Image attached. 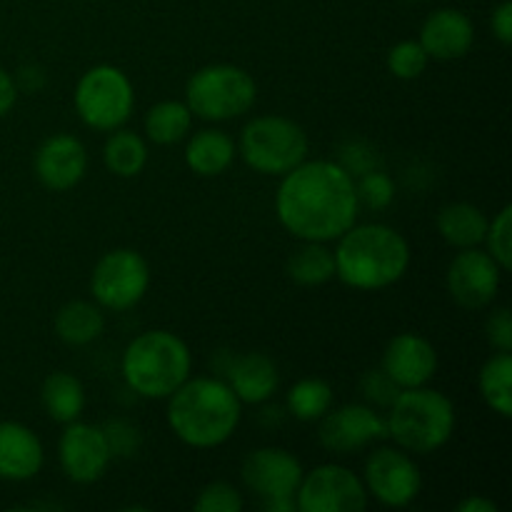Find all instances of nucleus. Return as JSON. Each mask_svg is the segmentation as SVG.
<instances>
[{
	"label": "nucleus",
	"mask_w": 512,
	"mask_h": 512,
	"mask_svg": "<svg viewBox=\"0 0 512 512\" xmlns=\"http://www.w3.org/2000/svg\"><path fill=\"white\" fill-rule=\"evenodd\" d=\"M58 460L65 478L78 485H90L108 473L113 453L100 425L73 420L60 435Z\"/></svg>",
	"instance_id": "4468645a"
},
{
	"label": "nucleus",
	"mask_w": 512,
	"mask_h": 512,
	"mask_svg": "<svg viewBox=\"0 0 512 512\" xmlns=\"http://www.w3.org/2000/svg\"><path fill=\"white\" fill-rule=\"evenodd\" d=\"M388 438L398 448L415 455L438 453L455 433V405L440 390L420 388L400 390L388 408Z\"/></svg>",
	"instance_id": "39448f33"
},
{
	"label": "nucleus",
	"mask_w": 512,
	"mask_h": 512,
	"mask_svg": "<svg viewBox=\"0 0 512 512\" xmlns=\"http://www.w3.org/2000/svg\"><path fill=\"white\" fill-rule=\"evenodd\" d=\"M15 100H18V83H15L13 75L0 65V118L13 110Z\"/></svg>",
	"instance_id": "4c0bfd02"
},
{
	"label": "nucleus",
	"mask_w": 512,
	"mask_h": 512,
	"mask_svg": "<svg viewBox=\"0 0 512 512\" xmlns=\"http://www.w3.org/2000/svg\"><path fill=\"white\" fill-rule=\"evenodd\" d=\"M288 278L303 288H318L335 278V255L325 243L303 240L298 250L288 258Z\"/></svg>",
	"instance_id": "393cba45"
},
{
	"label": "nucleus",
	"mask_w": 512,
	"mask_h": 512,
	"mask_svg": "<svg viewBox=\"0 0 512 512\" xmlns=\"http://www.w3.org/2000/svg\"><path fill=\"white\" fill-rule=\"evenodd\" d=\"M380 368L400 390L420 388L428 385L438 370V350L423 335L400 333L385 345Z\"/></svg>",
	"instance_id": "f3484780"
},
{
	"label": "nucleus",
	"mask_w": 512,
	"mask_h": 512,
	"mask_svg": "<svg viewBox=\"0 0 512 512\" xmlns=\"http://www.w3.org/2000/svg\"><path fill=\"white\" fill-rule=\"evenodd\" d=\"M360 390H363V395L368 403L383 405V408H390V403H393L400 393L398 385H395L393 380L383 373V368L368 370V373L363 375V380H360Z\"/></svg>",
	"instance_id": "72a5a7b5"
},
{
	"label": "nucleus",
	"mask_w": 512,
	"mask_h": 512,
	"mask_svg": "<svg viewBox=\"0 0 512 512\" xmlns=\"http://www.w3.org/2000/svg\"><path fill=\"white\" fill-rule=\"evenodd\" d=\"M318 438L330 453L353 455L368 445L388 440V423L370 405L348 403L338 410H328L320 418Z\"/></svg>",
	"instance_id": "ddd939ff"
},
{
	"label": "nucleus",
	"mask_w": 512,
	"mask_h": 512,
	"mask_svg": "<svg viewBox=\"0 0 512 512\" xmlns=\"http://www.w3.org/2000/svg\"><path fill=\"white\" fill-rule=\"evenodd\" d=\"M505 270L493 260L488 250L463 248L448 265V293L460 308L480 310L488 308L498 298L500 280Z\"/></svg>",
	"instance_id": "f8f14e48"
},
{
	"label": "nucleus",
	"mask_w": 512,
	"mask_h": 512,
	"mask_svg": "<svg viewBox=\"0 0 512 512\" xmlns=\"http://www.w3.org/2000/svg\"><path fill=\"white\" fill-rule=\"evenodd\" d=\"M490 28H493V35L500 40V43L503 45L512 43V3L510 0H503V3L493 10Z\"/></svg>",
	"instance_id": "e433bc0d"
},
{
	"label": "nucleus",
	"mask_w": 512,
	"mask_h": 512,
	"mask_svg": "<svg viewBox=\"0 0 512 512\" xmlns=\"http://www.w3.org/2000/svg\"><path fill=\"white\" fill-rule=\"evenodd\" d=\"M488 215L473 203H450L438 213V233L450 248H478L488 233Z\"/></svg>",
	"instance_id": "4be33fe9"
},
{
	"label": "nucleus",
	"mask_w": 512,
	"mask_h": 512,
	"mask_svg": "<svg viewBox=\"0 0 512 512\" xmlns=\"http://www.w3.org/2000/svg\"><path fill=\"white\" fill-rule=\"evenodd\" d=\"M240 475H243L245 488L253 490L260 503H268V500L285 498L295 500L305 470L290 450L268 445V448H258L245 455Z\"/></svg>",
	"instance_id": "2eb2a0df"
},
{
	"label": "nucleus",
	"mask_w": 512,
	"mask_h": 512,
	"mask_svg": "<svg viewBox=\"0 0 512 512\" xmlns=\"http://www.w3.org/2000/svg\"><path fill=\"white\" fill-rule=\"evenodd\" d=\"M53 328L65 345H73V348L88 345L103 335V308L98 303H88V300H70L55 313Z\"/></svg>",
	"instance_id": "5701e85b"
},
{
	"label": "nucleus",
	"mask_w": 512,
	"mask_h": 512,
	"mask_svg": "<svg viewBox=\"0 0 512 512\" xmlns=\"http://www.w3.org/2000/svg\"><path fill=\"white\" fill-rule=\"evenodd\" d=\"M150 288L148 260L133 248H115L95 263L90 293L95 303L113 313L135 308Z\"/></svg>",
	"instance_id": "1a4fd4ad"
},
{
	"label": "nucleus",
	"mask_w": 512,
	"mask_h": 512,
	"mask_svg": "<svg viewBox=\"0 0 512 512\" xmlns=\"http://www.w3.org/2000/svg\"><path fill=\"white\" fill-rule=\"evenodd\" d=\"M225 383L238 395L240 403L260 405L273 398L278 390V365L265 353H243L230 360L225 370Z\"/></svg>",
	"instance_id": "aec40b11"
},
{
	"label": "nucleus",
	"mask_w": 512,
	"mask_h": 512,
	"mask_svg": "<svg viewBox=\"0 0 512 512\" xmlns=\"http://www.w3.org/2000/svg\"><path fill=\"white\" fill-rule=\"evenodd\" d=\"M258 100L253 75L240 65L213 63L195 70L185 85V103L190 113L210 123H225L250 113Z\"/></svg>",
	"instance_id": "423d86ee"
},
{
	"label": "nucleus",
	"mask_w": 512,
	"mask_h": 512,
	"mask_svg": "<svg viewBox=\"0 0 512 512\" xmlns=\"http://www.w3.org/2000/svg\"><path fill=\"white\" fill-rule=\"evenodd\" d=\"M103 160L105 168L118 178H135L148 165V145L133 130L115 128L105 140Z\"/></svg>",
	"instance_id": "a878e982"
},
{
	"label": "nucleus",
	"mask_w": 512,
	"mask_h": 512,
	"mask_svg": "<svg viewBox=\"0 0 512 512\" xmlns=\"http://www.w3.org/2000/svg\"><path fill=\"white\" fill-rule=\"evenodd\" d=\"M75 110L88 128L110 133L123 128L135 108L133 83L115 65H93L80 75L73 93Z\"/></svg>",
	"instance_id": "6e6552de"
},
{
	"label": "nucleus",
	"mask_w": 512,
	"mask_h": 512,
	"mask_svg": "<svg viewBox=\"0 0 512 512\" xmlns=\"http://www.w3.org/2000/svg\"><path fill=\"white\" fill-rule=\"evenodd\" d=\"M333 385L323 378H303L288 390V410L303 423H315L333 408Z\"/></svg>",
	"instance_id": "c85d7f7f"
},
{
	"label": "nucleus",
	"mask_w": 512,
	"mask_h": 512,
	"mask_svg": "<svg viewBox=\"0 0 512 512\" xmlns=\"http://www.w3.org/2000/svg\"><path fill=\"white\" fill-rule=\"evenodd\" d=\"M310 140L303 125L285 115H260L240 133L238 153L260 175H280L308 158Z\"/></svg>",
	"instance_id": "0eeeda50"
},
{
	"label": "nucleus",
	"mask_w": 512,
	"mask_h": 512,
	"mask_svg": "<svg viewBox=\"0 0 512 512\" xmlns=\"http://www.w3.org/2000/svg\"><path fill=\"white\" fill-rule=\"evenodd\" d=\"M483 243H488V253L493 255L495 263L503 270H510L512 265V208L503 205L498 215L488 223Z\"/></svg>",
	"instance_id": "2f4dec72"
},
{
	"label": "nucleus",
	"mask_w": 512,
	"mask_h": 512,
	"mask_svg": "<svg viewBox=\"0 0 512 512\" xmlns=\"http://www.w3.org/2000/svg\"><path fill=\"white\" fill-rule=\"evenodd\" d=\"M358 203L370 210H385L395 200V183L383 170H365L355 183Z\"/></svg>",
	"instance_id": "7c9ffc66"
},
{
	"label": "nucleus",
	"mask_w": 512,
	"mask_h": 512,
	"mask_svg": "<svg viewBox=\"0 0 512 512\" xmlns=\"http://www.w3.org/2000/svg\"><path fill=\"white\" fill-rule=\"evenodd\" d=\"M193 113L183 100H160L145 113V135L155 145H175L188 138Z\"/></svg>",
	"instance_id": "bb28decb"
},
{
	"label": "nucleus",
	"mask_w": 512,
	"mask_h": 512,
	"mask_svg": "<svg viewBox=\"0 0 512 512\" xmlns=\"http://www.w3.org/2000/svg\"><path fill=\"white\" fill-rule=\"evenodd\" d=\"M420 45L433 60H460L475 43V25L463 10L438 8L420 28Z\"/></svg>",
	"instance_id": "a211bd4d"
},
{
	"label": "nucleus",
	"mask_w": 512,
	"mask_h": 512,
	"mask_svg": "<svg viewBox=\"0 0 512 512\" xmlns=\"http://www.w3.org/2000/svg\"><path fill=\"white\" fill-rule=\"evenodd\" d=\"M480 395H483L485 405L500 418H510L512 415V355L510 353H495L493 358L485 360L478 375Z\"/></svg>",
	"instance_id": "cd10ccee"
},
{
	"label": "nucleus",
	"mask_w": 512,
	"mask_h": 512,
	"mask_svg": "<svg viewBox=\"0 0 512 512\" xmlns=\"http://www.w3.org/2000/svg\"><path fill=\"white\" fill-rule=\"evenodd\" d=\"M40 400H43V408L55 423L68 425L73 420H80L85 410V388L73 373H50L43 380V388H40Z\"/></svg>",
	"instance_id": "b1692460"
},
{
	"label": "nucleus",
	"mask_w": 512,
	"mask_h": 512,
	"mask_svg": "<svg viewBox=\"0 0 512 512\" xmlns=\"http://www.w3.org/2000/svg\"><path fill=\"white\" fill-rule=\"evenodd\" d=\"M275 213L293 238L338 240L360 213L353 175L333 160H303L280 180Z\"/></svg>",
	"instance_id": "f257e3e1"
},
{
	"label": "nucleus",
	"mask_w": 512,
	"mask_h": 512,
	"mask_svg": "<svg viewBox=\"0 0 512 512\" xmlns=\"http://www.w3.org/2000/svg\"><path fill=\"white\" fill-rule=\"evenodd\" d=\"M363 485L385 508H408L423 488V475L413 455L403 448H378L368 455Z\"/></svg>",
	"instance_id": "9b49d317"
},
{
	"label": "nucleus",
	"mask_w": 512,
	"mask_h": 512,
	"mask_svg": "<svg viewBox=\"0 0 512 512\" xmlns=\"http://www.w3.org/2000/svg\"><path fill=\"white\" fill-rule=\"evenodd\" d=\"M120 373L140 398L168 400L193 373V355L188 343L170 330H148L128 343Z\"/></svg>",
	"instance_id": "20e7f679"
},
{
	"label": "nucleus",
	"mask_w": 512,
	"mask_h": 512,
	"mask_svg": "<svg viewBox=\"0 0 512 512\" xmlns=\"http://www.w3.org/2000/svg\"><path fill=\"white\" fill-rule=\"evenodd\" d=\"M455 510L458 512H495L498 510V505L488 498H480V495H470V498H465L463 503H458V508Z\"/></svg>",
	"instance_id": "ea45409f"
},
{
	"label": "nucleus",
	"mask_w": 512,
	"mask_h": 512,
	"mask_svg": "<svg viewBox=\"0 0 512 512\" xmlns=\"http://www.w3.org/2000/svg\"><path fill=\"white\" fill-rule=\"evenodd\" d=\"M485 338L498 353H510L512 350V318L508 308H498L490 313L485 323Z\"/></svg>",
	"instance_id": "c9c22d12"
},
{
	"label": "nucleus",
	"mask_w": 512,
	"mask_h": 512,
	"mask_svg": "<svg viewBox=\"0 0 512 512\" xmlns=\"http://www.w3.org/2000/svg\"><path fill=\"white\" fill-rule=\"evenodd\" d=\"M103 433L105 438H108L113 458L115 455H135V450H138L140 435L138 430H135V425H130L128 420H108V423L103 425Z\"/></svg>",
	"instance_id": "f704fd0d"
},
{
	"label": "nucleus",
	"mask_w": 512,
	"mask_h": 512,
	"mask_svg": "<svg viewBox=\"0 0 512 512\" xmlns=\"http://www.w3.org/2000/svg\"><path fill=\"white\" fill-rule=\"evenodd\" d=\"M335 275L348 288L375 290L398 283L410 268V243L403 233L383 223L353 225L338 238Z\"/></svg>",
	"instance_id": "7ed1b4c3"
},
{
	"label": "nucleus",
	"mask_w": 512,
	"mask_h": 512,
	"mask_svg": "<svg viewBox=\"0 0 512 512\" xmlns=\"http://www.w3.org/2000/svg\"><path fill=\"white\" fill-rule=\"evenodd\" d=\"M245 508L243 495L238 488L230 483H210L195 498L193 510L195 512H240Z\"/></svg>",
	"instance_id": "473e14b6"
},
{
	"label": "nucleus",
	"mask_w": 512,
	"mask_h": 512,
	"mask_svg": "<svg viewBox=\"0 0 512 512\" xmlns=\"http://www.w3.org/2000/svg\"><path fill=\"white\" fill-rule=\"evenodd\" d=\"M238 145L225 130H198L185 145V165L200 178H215L233 165Z\"/></svg>",
	"instance_id": "412c9836"
},
{
	"label": "nucleus",
	"mask_w": 512,
	"mask_h": 512,
	"mask_svg": "<svg viewBox=\"0 0 512 512\" xmlns=\"http://www.w3.org/2000/svg\"><path fill=\"white\" fill-rule=\"evenodd\" d=\"M33 168L45 188L53 193H65L88 173V150L75 135L55 133L40 143Z\"/></svg>",
	"instance_id": "dca6fc26"
},
{
	"label": "nucleus",
	"mask_w": 512,
	"mask_h": 512,
	"mask_svg": "<svg viewBox=\"0 0 512 512\" xmlns=\"http://www.w3.org/2000/svg\"><path fill=\"white\" fill-rule=\"evenodd\" d=\"M15 83L23 85L25 90H40L45 85V73L38 68V65H25V68L18 70V80Z\"/></svg>",
	"instance_id": "58836bf2"
},
{
	"label": "nucleus",
	"mask_w": 512,
	"mask_h": 512,
	"mask_svg": "<svg viewBox=\"0 0 512 512\" xmlns=\"http://www.w3.org/2000/svg\"><path fill=\"white\" fill-rule=\"evenodd\" d=\"M430 58L418 40H400L388 50V70L400 80H415L425 73Z\"/></svg>",
	"instance_id": "c756f323"
},
{
	"label": "nucleus",
	"mask_w": 512,
	"mask_h": 512,
	"mask_svg": "<svg viewBox=\"0 0 512 512\" xmlns=\"http://www.w3.org/2000/svg\"><path fill=\"white\" fill-rule=\"evenodd\" d=\"M43 463V443L28 425L15 423V420L0 423V480H8V483L33 480Z\"/></svg>",
	"instance_id": "6ab92c4d"
},
{
	"label": "nucleus",
	"mask_w": 512,
	"mask_h": 512,
	"mask_svg": "<svg viewBox=\"0 0 512 512\" xmlns=\"http://www.w3.org/2000/svg\"><path fill=\"white\" fill-rule=\"evenodd\" d=\"M240 418L243 403L220 378H188L168 398L170 430L190 448H220L233 438Z\"/></svg>",
	"instance_id": "f03ea898"
},
{
	"label": "nucleus",
	"mask_w": 512,
	"mask_h": 512,
	"mask_svg": "<svg viewBox=\"0 0 512 512\" xmlns=\"http://www.w3.org/2000/svg\"><path fill=\"white\" fill-rule=\"evenodd\" d=\"M363 478L338 463H325L303 475L295 493L298 512H363L368 508Z\"/></svg>",
	"instance_id": "9d476101"
}]
</instances>
